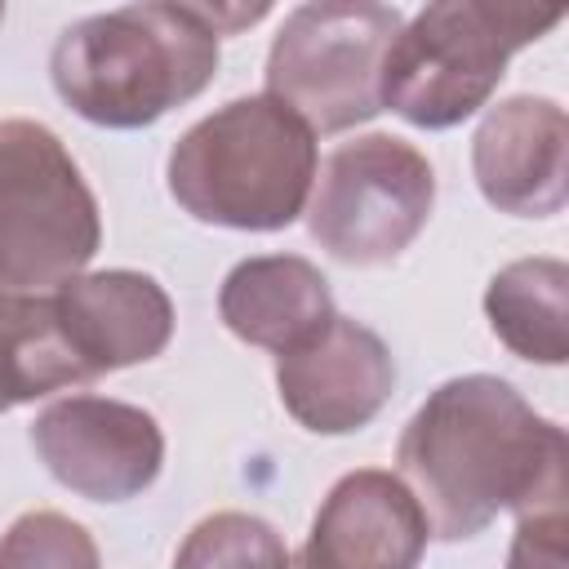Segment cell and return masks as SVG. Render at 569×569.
<instances>
[{"instance_id": "obj_1", "label": "cell", "mask_w": 569, "mask_h": 569, "mask_svg": "<svg viewBox=\"0 0 569 569\" xmlns=\"http://www.w3.org/2000/svg\"><path fill=\"white\" fill-rule=\"evenodd\" d=\"M396 462L427 529L445 542L476 538L498 511H565L569 493L565 431L489 373L436 387L409 418Z\"/></svg>"}, {"instance_id": "obj_2", "label": "cell", "mask_w": 569, "mask_h": 569, "mask_svg": "<svg viewBox=\"0 0 569 569\" xmlns=\"http://www.w3.org/2000/svg\"><path fill=\"white\" fill-rule=\"evenodd\" d=\"M267 4H124L71 22L49 76L58 98L107 129H142L191 102L218 71V36L253 27Z\"/></svg>"}, {"instance_id": "obj_3", "label": "cell", "mask_w": 569, "mask_h": 569, "mask_svg": "<svg viewBox=\"0 0 569 569\" xmlns=\"http://www.w3.org/2000/svg\"><path fill=\"white\" fill-rule=\"evenodd\" d=\"M316 182V133L276 98H236L191 124L169 156V191L196 218L236 231L289 227Z\"/></svg>"}, {"instance_id": "obj_4", "label": "cell", "mask_w": 569, "mask_h": 569, "mask_svg": "<svg viewBox=\"0 0 569 569\" xmlns=\"http://www.w3.org/2000/svg\"><path fill=\"white\" fill-rule=\"evenodd\" d=\"M560 9L511 0H440L396 31L382 58V107L418 129H449L476 116L516 49L542 40Z\"/></svg>"}, {"instance_id": "obj_5", "label": "cell", "mask_w": 569, "mask_h": 569, "mask_svg": "<svg viewBox=\"0 0 569 569\" xmlns=\"http://www.w3.org/2000/svg\"><path fill=\"white\" fill-rule=\"evenodd\" d=\"M98 244V200L58 133L36 120H0V298L62 289Z\"/></svg>"}, {"instance_id": "obj_6", "label": "cell", "mask_w": 569, "mask_h": 569, "mask_svg": "<svg viewBox=\"0 0 569 569\" xmlns=\"http://www.w3.org/2000/svg\"><path fill=\"white\" fill-rule=\"evenodd\" d=\"M405 27L400 9L373 0L298 4L267 53V98L284 102L311 133H342L382 111V58Z\"/></svg>"}, {"instance_id": "obj_7", "label": "cell", "mask_w": 569, "mask_h": 569, "mask_svg": "<svg viewBox=\"0 0 569 569\" xmlns=\"http://www.w3.org/2000/svg\"><path fill=\"white\" fill-rule=\"evenodd\" d=\"M436 178L418 147L391 133L342 142L311 196V240L347 267H382L400 258L427 227Z\"/></svg>"}, {"instance_id": "obj_8", "label": "cell", "mask_w": 569, "mask_h": 569, "mask_svg": "<svg viewBox=\"0 0 569 569\" xmlns=\"http://www.w3.org/2000/svg\"><path fill=\"white\" fill-rule=\"evenodd\" d=\"M31 445L49 476L89 502L138 498L164 462L156 418L124 400L71 396L31 422Z\"/></svg>"}, {"instance_id": "obj_9", "label": "cell", "mask_w": 569, "mask_h": 569, "mask_svg": "<svg viewBox=\"0 0 569 569\" xmlns=\"http://www.w3.org/2000/svg\"><path fill=\"white\" fill-rule=\"evenodd\" d=\"M276 387L307 431L347 436L391 400L396 360L373 329L333 316L320 333L280 351Z\"/></svg>"}, {"instance_id": "obj_10", "label": "cell", "mask_w": 569, "mask_h": 569, "mask_svg": "<svg viewBox=\"0 0 569 569\" xmlns=\"http://www.w3.org/2000/svg\"><path fill=\"white\" fill-rule=\"evenodd\" d=\"M49 316L80 382L160 356L173 333V302L142 271L76 276L49 293Z\"/></svg>"}, {"instance_id": "obj_11", "label": "cell", "mask_w": 569, "mask_h": 569, "mask_svg": "<svg viewBox=\"0 0 569 569\" xmlns=\"http://www.w3.org/2000/svg\"><path fill=\"white\" fill-rule=\"evenodd\" d=\"M480 196L516 218H551L569 196V120L551 98L498 102L471 138Z\"/></svg>"}, {"instance_id": "obj_12", "label": "cell", "mask_w": 569, "mask_h": 569, "mask_svg": "<svg viewBox=\"0 0 569 569\" xmlns=\"http://www.w3.org/2000/svg\"><path fill=\"white\" fill-rule=\"evenodd\" d=\"M427 533L400 476L351 471L320 502L311 538L289 569H418Z\"/></svg>"}, {"instance_id": "obj_13", "label": "cell", "mask_w": 569, "mask_h": 569, "mask_svg": "<svg viewBox=\"0 0 569 569\" xmlns=\"http://www.w3.org/2000/svg\"><path fill=\"white\" fill-rule=\"evenodd\" d=\"M218 316L240 342L289 351L333 320V298L320 267L293 253H271L240 262L222 280Z\"/></svg>"}, {"instance_id": "obj_14", "label": "cell", "mask_w": 569, "mask_h": 569, "mask_svg": "<svg viewBox=\"0 0 569 569\" xmlns=\"http://www.w3.org/2000/svg\"><path fill=\"white\" fill-rule=\"evenodd\" d=\"M485 316L525 360L565 365L569 356V267L560 258H520L489 280Z\"/></svg>"}, {"instance_id": "obj_15", "label": "cell", "mask_w": 569, "mask_h": 569, "mask_svg": "<svg viewBox=\"0 0 569 569\" xmlns=\"http://www.w3.org/2000/svg\"><path fill=\"white\" fill-rule=\"evenodd\" d=\"M173 569H289V551L267 520L249 511H218L187 533Z\"/></svg>"}, {"instance_id": "obj_16", "label": "cell", "mask_w": 569, "mask_h": 569, "mask_svg": "<svg viewBox=\"0 0 569 569\" xmlns=\"http://www.w3.org/2000/svg\"><path fill=\"white\" fill-rule=\"evenodd\" d=\"M0 569H102L84 525L58 511H27L0 538Z\"/></svg>"}, {"instance_id": "obj_17", "label": "cell", "mask_w": 569, "mask_h": 569, "mask_svg": "<svg viewBox=\"0 0 569 569\" xmlns=\"http://www.w3.org/2000/svg\"><path fill=\"white\" fill-rule=\"evenodd\" d=\"M507 569H565V511L520 516Z\"/></svg>"}, {"instance_id": "obj_18", "label": "cell", "mask_w": 569, "mask_h": 569, "mask_svg": "<svg viewBox=\"0 0 569 569\" xmlns=\"http://www.w3.org/2000/svg\"><path fill=\"white\" fill-rule=\"evenodd\" d=\"M22 400H31V396H27V378H22V360H18L9 307H4V298H0V413H9V409L22 405Z\"/></svg>"}, {"instance_id": "obj_19", "label": "cell", "mask_w": 569, "mask_h": 569, "mask_svg": "<svg viewBox=\"0 0 569 569\" xmlns=\"http://www.w3.org/2000/svg\"><path fill=\"white\" fill-rule=\"evenodd\" d=\"M0 22H4V4H0Z\"/></svg>"}]
</instances>
